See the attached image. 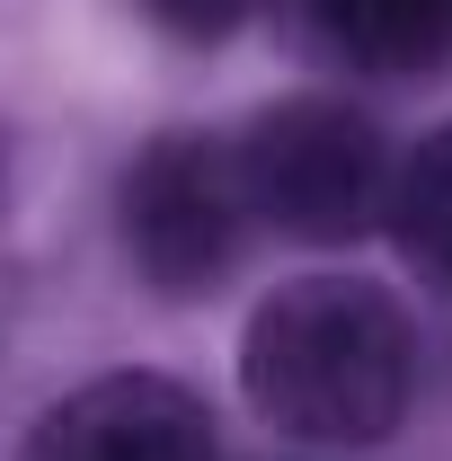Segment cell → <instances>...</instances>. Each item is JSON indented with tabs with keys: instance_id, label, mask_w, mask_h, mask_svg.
<instances>
[{
	"instance_id": "1",
	"label": "cell",
	"mask_w": 452,
	"mask_h": 461,
	"mask_svg": "<svg viewBox=\"0 0 452 461\" xmlns=\"http://www.w3.org/2000/svg\"><path fill=\"white\" fill-rule=\"evenodd\" d=\"M426 346L391 285L373 276H293L240 329V391L258 426L311 453L391 444L417 408Z\"/></svg>"
},
{
	"instance_id": "2",
	"label": "cell",
	"mask_w": 452,
	"mask_h": 461,
	"mask_svg": "<svg viewBox=\"0 0 452 461\" xmlns=\"http://www.w3.org/2000/svg\"><path fill=\"white\" fill-rule=\"evenodd\" d=\"M231 151H240V186H249L258 230H284L302 249H346L391 213L399 151L382 115L355 98H329V89L276 98L231 133Z\"/></svg>"
},
{
	"instance_id": "3",
	"label": "cell",
	"mask_w": 452,
	"mask_h": 461,
	"mask_svg": "<svg viewBox=\"0 0 452 461\" xmlns=\"http://www.w3.org/2000/svg\"><path fill=\"white\" fill-rule=\"evenodd\" d=\"M115 230H124L133 276L160 293V302L213 293L249 258V240H258V213H249L231 133H204V124L151 133L124 160V177H115Z\"/></svg>"
},
{
	"instance_id": "4",
	"label": "cell",
	"mask_w": 452,
	"mask_h": 461,
	"mask_svg": "<svg viewBox=\"0 0 452 461\" xmlns=\"http://www.w3.org/2000/svg\"><path fill=\"white\" fill-rule=\"evenodd\" d=\"M213 408L195 400L177 373H98L80 391H62L36 426L18 461H222L213 453Z\"/></svg>"
},
{
	"instance_id": "5",
	"label": "cell",
	"mask_w": 452,
	"mask_h": 461,
	"mask_svg": "<svg viewBox=\"0 0 452 461\" xmlns=\"http://www.w3.org/2000/svg\"><path fill=\"white\" fill-rule=\"evenodd\" d=\"M267 18L338 80H417L452 54V0H267Z\"/></svg>"
},
{
	"instance_id": "6",
	"label": "cell",
	"mask_w": 452,
	"mask_h": 461,
	"mask_svg": "<svg viewBox=\"0 0 452 461\" xmlns=\"http://www.w3.org/2000/svg\"><path fill=\"white\" fill-rule=\"evenodd\" d=\"M382 230L399 240L408 276H417L426 293H452V124H435L417 151H399Z\"/></svg>"
},
{
	"instance_id": "7",
	"label": "cell",
	"mask_w": 452,
	"mask_h": 461,
	"mask_svg": "<svg viewBox=\"0 0 452 461\" xmlns=\"http://www.w3.org/2000/svg\"><path fill=\"white\" fill-rule=\"evenodd\" d=\"M142 9V27L151 36H169V45H231L249 18H267V0H133Z\"/></svg>"
},
{
	"instance_id": "8",
	"label": "cell",
	"mask_w": 452,
	"mask_h": 461,
	"mask_svg": "<svg viewBox=\"0 0 452 461\" xmlns=\"http://www.w3.org/2000/svg\"><path fill=\"white\" fill-rule=\"evenodd\" d=\"M0 204H9V142H0Z\"/></svg>"
}]
</instances>
